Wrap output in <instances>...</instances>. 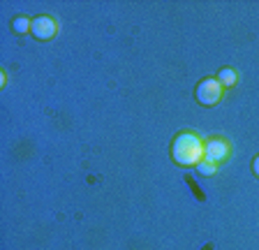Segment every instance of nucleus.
<instances>
[{"instance_id": "nucleus-6", "label": "nucleus", "mask_w": 259, "mask_h": 250, "mask_svg": "<svg viewBox=\"0 0 259 250\" xmlns=\"http://www.w3.org/2000/svg\"><path fill=\"white\" fill-rule=\"evenodd\" d=\"M32 26V19H28L26 14H19V17L12 19V33L14 35H28Z\"/></svg>"}, {"instance_id": "nucleus-7", "label": "nucleus", "mask_w": 259, "mask_h": 250, "mask_svg": "<svg viewBox=\"0 0 259 250\" xmlns=\"http://www.w3.org/2000/svg\"><path fill=\"white\" fill-rule=\"evenodd\" d=\"M218 167H220V164H215V162H210V160H201L199 164H197V174L199 176H204V179H208V176H215L218 174Z\"/></svg>"}, {"instance_id": "nucleus-3", "label": "nucleus", "mask_w": 259, "mask_h": 250, "mask_svg": "<svg viewBox=\"0 0 259 250\" xmlns=\"http://www.w3.org/2000/svg\"><path fill=\"white\" fill-rule=\"evenodd\" d=\"M204 158L215 164H225L232 158V144L222 135H210L204 139Z\"/></svg>"}, {"instance_id": "nucleus-4", "label": "nucleus", "mask_w": 259, "mask_h": 250, "mask_svg": "<svg viewBox=\"0 0 259 250\" xmlns=\"http://www.w3.org/2000/svg\"><path fill=\"white\" fill-rule=\"evenodd\" d=\"M30 35L37 42H49L58 35V21L49 14H39V17L32 19V26H30Z\"/></svg>"}, {"instance_id": "nucleus-9", "label": "nucleus", "mask_w": 259, "mask_h": 250, "mask_svg": "<svg viewBox=\"0 0 259 250\" xmlns=\"http://www.w3.org/2000/svg\"><path fill=\"white\" fill-rule=\"evenodd\" d=\"M5 86H7V72L3 70L0 72V88H5Z\"/></svg>"}, {"instance_id": "nucleus-8", "label": "nucleus", "mask_w": 259, "mask_h": 250, "mask_svg": "<svg viewBox=\"0 0 259 250\" xmlns=\"http://www.w3.org/2000/svg\"><path fill=\"white\" fill-rule=\"evenodd\" d=\"M250 172H252L254 179H259V153L252 158V162H250Z\"/></svg>"}, {"instance_id": "nucleus-1", "label": "nucleus", "mask_w": 259, "mask_h": 250, "mask_svg": "<svg viewBox=\"0 0 259 250\" xmlns=\"http://www.w3.org/2000/svg\"><path fill=\"white\" fill-rule=\"evenodd\" d=\"M169 158L181 169H194L204 160V137L197 130H181L169 144Z\"/></svg>"}, {"instance_id": "nucleus-5", "label": "nucleus", "mask_w": 259, "mask_h": 250, "mask_svg": "<svg viewBox=\"0 0 259 250\" xmlns=\"http://www.w3.org/2000/svg\"><path fill=\"white\" fill-rule=\"evenodd\" d=\"M215 79L222 84V88H225V91H232V88L238 84V72L234 70V67H220V70H218V74H215Z\"/></svg>"}, {"instance_id": "nucleus-2", "label": "nucleus", "mask_w": 259, "mask_h": 250, "mask_svg": "<svg viewBox=\"0 0 259 250\" xmlns=\"http://www.w3.org/2000/svg\"><path fill=\"white\" fill-rule=\"evenodd\" d=\"M222 95H225V88H222V84L218 81L215 76H204L194 86V102L199 107H206V109L218 107Z\"/></svg>"}]
</instances>
